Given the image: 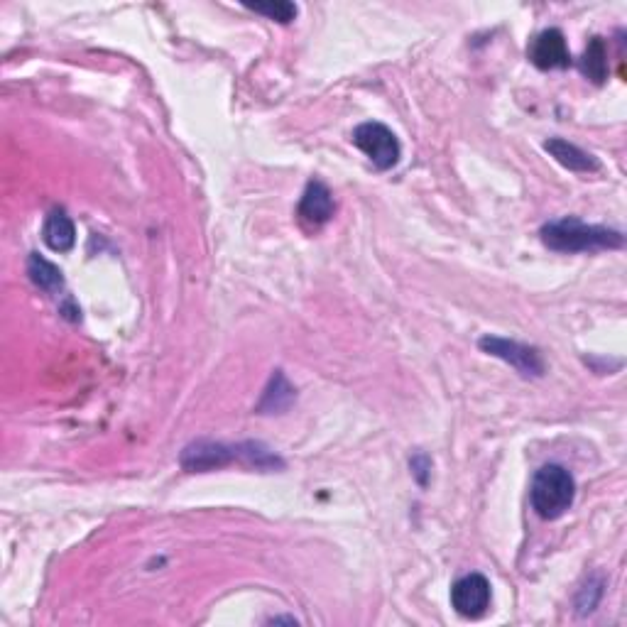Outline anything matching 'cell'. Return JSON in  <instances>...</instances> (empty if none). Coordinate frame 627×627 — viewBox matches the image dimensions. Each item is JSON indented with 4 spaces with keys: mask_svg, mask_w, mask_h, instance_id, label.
I'll use <instances>...</instances> for the list:
<instances>
[{
    "mask_svg": "<svg viewBox=\"0 0 627 627\" xmlns=\"http://www.w3.org/2000/svg\"><path fill=\"white\" fill-rule=\"evenodd\" d=\"M245 8L253 10V13L265 15V18L277 20L282 25H290L294 18H297V5L290 3V0H263V3H245Z\"/></svg>",
    "mask_w": 627,
    "mask_h": 627,
    "instance_id": "obj_14",
    "label": "cell"
},
{
    "mask_svg": "<svg viewBox=\"0 0 627 627\" xmlns=\"http://www.w3.org/2000/svg\"><path fill=\"white\" fill-rule=\"evenodd\" d=\"M530 59L534 67L542 69V72L571 67V52L566 47L564 32L556 30V27L539 32L530 45Z\"/></svg>",
    "mask_w": 627,
    "mask_h": 627,
    "instance_id": "obj_7",
    "label": "cell"
},
{
    "mask_svg": "<svg viewBox=\"0 0 627 627\" xmlns=\"http://www.w3.org/2000/svg\"><path fill=\"white\" fill-rule=\"evenodd\" d=\"M542 243L554 253H598V250H620L625 245L623 231H615L596 223H583L581 218L566 216L547 223L539 231Z\"/></svg>",
    "mask_w": 627,
    "mask_h": 627,
    "instance_id": "obj_2",
    "label": "cell"
},
{
    "mask_svg": "<svg viewBox=\"0 0 627 627\" xmlns=\"http://www.w3.org/2000/svg\"><path fill=\"white\" fill-rule=\"evenodd\" d=\"M353 145L358 150H363L368 155V160L373 162L378 169H392L400 162L402 147L397 135L390 128L378 121L361 123L353 130Z\"/></svg>",
    "mask_w": 627,
    "mask_h": 627,
    "instance_id": "obj_5",
    "label": "cell"
},
{
    "mask_svg": "<svg viewBox=\"0 0 627 627\" xmlns=\"http://www.w3.org/2000/svg\"><path fill=\"white\" fill-rule=\"evenodd\" d=\"M294 397H297V390H294V387L290 385V380L285 378V373H282V370H275L255 410H258L260 414L287 412L292 407Z\"/></svg>",
    "mask_w": 627,
    "mask_h": 627,
    "instance_id": "obj_11",
    "label": "cell"
},
{
    "mask_svg": "<svg viewBox=\"0 0 627 627\" xmlns=\"http://www.w3.org/2000/svg\"><path fill=\"white\" fill-rule=\"evenodd\" d=\"M245 463V466L255 468V471H282L285 461L275 454V451L267 449L260 441H241V444H223V441H211V439H199L192 441L189 446H184L179 463H182L184 471L189 473H209L216 468L228 466V463Z\"/></svg>",
    "mask_w": 627,
    "mask_h": 627,
    "instance_id": "obj_1",
    "label": "cell"
},
{
    "mask_svg": "<svg viewBox=\"0 0 627 627\" xmlns=\"http://www.w3.org/2000/svg\"><path fill=\"white\" fill-rule=\"evenodd\" d=\"M532 510L542 520H559L561 515L571 510L576 500V481L564 466H542L532 478L530 488Z\"/></svg>",
    "mask_w": 627,
    "mask_h": 627,
    "instance_id": "obj_3",
    "label": "cell"
},
{
    "mask_svg": "<svg viewBox=\"0 0 627 627\" xmlns=\"http://www.w3.org/2000/svg\"><path fill=\"white\" fill-rule=\"evenodd\" d=\"M410 468L419 485L429 483V476H432V459H429L427 454H414L410 459Z\"/></svg>",
    "mask_w": 627,
    "mask_h": 627,
    "instance_id": "obj_16",
    "label": "cell"
},
{
    "mask_svg": "<svg viewBox=\"0 0 627 627\" xmlns=\"http://www.w3.org/2000/svg\"><path fill=\"white\" fill-rule=\"evenodd\" d=\"M42 241L49 250L54 253H69L76 243V228L74 221L67 216V211L54 209L49 211L45 218V226H42Z\"/></svg>",
    "mask_w": 627,
    "mask_h": 627,
    "instance_id": "obj_10",
    "label": "cell"
},
{
    "mask_svg": "<svg viewBox=\"0 0 627 627\" xmlns=\"http://www.w3.org/2000/svg\"><path fill=\"white\" fill-rule=\"evenodd\" d=\"M27 275H30L32 285L40 287L42 292L57 294L64 290V275L57 265L49 263L40 253H30L27 258Z\"/></svg>",
    "mask_w": 627,
    "mask_h": 627,
    "instance_id": "obj_12",
    "label": "cell"
},
{
    "mask_svg": "<svg viewBox=\"0 0 627 627\" xmlns=\"http://www.w3.org/2000/svg\"><path fill=\"white\" fill-rule=\"evenodd\" d=\"M334 211H336V204H334V194H331V189L326 187L324 182H319V179L309 182L302 194V201H299L297 216L302 218L304 223H309V226L319 228L331 221Z\"/></svg>",
    "mask_w": 627,
    "mask_h": 627,
    "instance_id": "obj_8",
    "label": "cell"
},
{
    "mask_svg": "<svg viewBox=\"0 0 627 627\" xmlns=\"http://www.w3.org/2000/svg\"><path fill=\"white\" fill-rule=\"evenodd\" d=\"M579 67L586 79H591L593 84H605L608 79V47H605L603 37H591L586 52L579 59Z\"/></svg>",
    "mask_w": 627,
    "mask_h": 627,
    "instance_id": "obj_13",
    "label": "cell"
},
{
    "mask_svg": "<svg viewBox=\"0 0 627 627\" xmlns=\"http://www.w3.org/2000/svg\"><path fill=\"white\" fill-rule=\"evenodd\" d=\"M544 150H547L561 167L571 169V172L588 174V172H598V169H601V162H598L591 152L581 150L579 145L569 143V140L549 138L547 143H544Z\"/></svg>",
    "mask_w": 627,
    "mask_h": 627,
    "instance_id": "obj_9",
    "label": "cell"
},
{
    "mask_svg": "<svg viewBox=\"0 0 627 627\" xmlns=\"http://www.w3.org/2000/svg\"><path fill=\"white\" fill-rule=\"evenodd\" d=\"M603 593V583L601 581H588V586H583L581 591V601H579V613H591L598 605V598Z\"/></svg>",
    "mask_w": 627,
    "mask_h": 627,
    "instance_id": "obj_15",
    "label": "cell"
},
{
    "mask_svg": "<svg viewBox=\"0 0 627 627\" xmlns=\"http://www.w3.org/2000/svg\"><path fill=\"white\" fill-rule=\"evenodd\" d=\"M478 348H481L483 353H488V356L500 358V361L512 365L522 378H542L544 370H547L542 353H539L537 348L520 341H512V338L488 334L478 341Z\"/></svg>",
    "mask_w": 627,
    "mask_h": 627,
    "instance_id": "obj_4",
    "label": "cell"
},
{
    "mask_svg": "<svg viewBox=\"0 0 627 627\" xmlns=\"http://www.w3.org/2000/svg\"><path fill=\"white\" fill-rule=\"evenodd\" d=\"M490 598H493L490 581L481 574L463 576L451 588V605H454L456 613L463 615V618H483L490 608Z\"/></svg>",
    "mask_w": 627,
    "mask_h": 627,
    "instance_id": "obj_6",
    "label": "cell"
}]
</instances>
